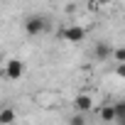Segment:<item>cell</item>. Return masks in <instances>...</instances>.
I'll use <instances>...</instances> for the list:
<instances>
[{
  "label": "cell",
  "mask_w": 125,
  "mask_h": 125,
  "mask_svg": "<svg viewBox=\"0 0 125 125\" xmlns=\"http://www.w3.org/2000/svg\"><path fill=\"white\" fill-rule=\"evenodd\" d=\"M110 52H113V44H108V42H96L93 44V59H98V61L110 59Z\"/></svg>",
  "instance_id": "4"
},
{
  "label": "cell",
  "mask_w": 125,
  "mask_h": 125,
  "mask_svg": "<svg viewBox=\"0 0 125 125\" xmlns=\"http://www.w3.org/2000/svg\"><path fill=\"white\" fill-rule=\"evenodd\" d=\"M93 98L88 96V93H81V96H76L74 98V108L76 110H81V113H88V110H93Z\"/></svg>",
  "instance_id": "5"
},
{
  "label": "cell",
  "mask_w": 125,
  "mask_h": 125,
  "mask_svg": "<svg viewBox=\"0 0 125 125\" xmlns=\"http://www.w3.org/2000/svg\"><path fill=\"white\" fill-rule=\"evenodd\" d=\"M96 5H108V3H113V0H93Z\"/></svg>",
  "instance_id": "11"
},
{
  "label": "cell",
  "mask_w": 125,
  "mask_h": 125,
  "mask_svg": "<svg viewBox=\"0 0 125 125\" xmlns=\"http://www.w3.org/2000/svg\"><path fill=\"white\" fill-rule=\"evenodd\" d=\"M113 108H115V123H118L120 118H125V98H123V101H115Z\"/></svg>",
  "instance_id": "8"
},
{
  "label": "cell",
  "mask_w": 125,
  "mask_h": 125,
  "mask_svg": "<svg viewBox=\"0 0 125 125\" xmlns=\"http://www.w3.org/2000/svg\"><path fill=\"white\" fill-rule=\"evenodd\" d=\"M118 123H123V125H125V118H120V120H118Z\"/></svg>",
  "instance_id": "12"
},
{
  "label": "cell",
  "mask_w": 125,
  "mask_h": 125,
  "mask_svg": "<svg viewBox=\"0 0 125 125\" xmlns=\"http://www.w3.org/2000/svg\"><path fill=\"white\" fill-rule=\"evenodd\" d=\"M113 74L118 79H125V61H115V66H113Z\"/></svg>",
  "instance_id": "10"
},
{
  "label": "cell",
  "mask_w": 125,
  "mask_h": 125,
  "mask_svg": "<svg viewBox=\"0 0 125 125\" xmlns=\"http://www.w3.org/2000/svg\"><path fill=\"white\" fill-rule=\"evenodd\" d=\"M15 118H17L15 108H10V105L0 108V125H8V123H15Z\"/></svg>",
  "instance_id": "7"
},
{
  "label": "cell",
  "mask_w": 125,
  "mask_h": 125,
  "mask_svg": "<svg viewBox=\"0 0 125 125\" xmlns=\"http://www.w3.org/2000/svg\"><path fill=\"white\" fill-rule=\"evenodd\" d=\"M49 20L44 17V15H39V12H34V15H27L25 17V22H22V30H25V34L27 37H39V34H44V32H49Z\"/></svg>",
  "instance_id": "1"
},
{
  "label": "cell",
  "mask_w": 125,
  "mask_h": 125,
  "mask_svg": "<svg viewBox=\"0 0 125 125\" xmlns=\"http://www.w3.org/2000/svg\"><path fill=\"white\" fill-rule=\"evenodd\" d=\"M110 59H113V61H125V47H113Z\"/></svg>",
  "instance_id": "9"
},
{
  "label": "cell",
  "mask_w": 125,
  "mask_h": 125,
  "mask_svg": "<svg viewBox=\"0 0 125 125\" xmlns=\"http://www.w3.org/2000/svg\"><path fill=\"white\" fill-rule=\"evenodd\" d=\"M98 120H103V123H115V108H113V105H101V108H98Z\"/></svg>",
  "instance_id": "6"
},
{
  "label": "cell",
  "mask_w": 125,
  "mask_h": 125,
  "mask_svg": "<svg viewBox=\"0 0 125 125\" xmlns=\"http://www.w3.org/2000/svg\"><path fill=\"white\" fill-rule=\"evenodd\" d=\"M59 37L64 39V42H69V44H81L86 39V30L81 25H66V27H61Z\"/></svg>",
  "instance_id": "2"
},
{
  "label": "cell",
  "mask_w": 125,
  "mask_h": 125,
  "mask_svg": "<svg viewBox=\"0 0 125 125\" xmlns=\"http://www.w3.org/2000/svg\"><path fill=\"white\" fill-rule=\"evenodd\" d=\"M3 74L10 79V81H20L22 76H25V61L22 59H8L5 61V66H3Z\"/></svg>",
  "instance_id": "3"
}]
</instances>
